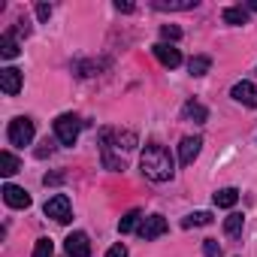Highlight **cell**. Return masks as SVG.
Here are the masks:
<instances>
[{
	"mask_svg": "<svg viewBox=\"0 0 257 257\" xmlns=\"http://www.w3.org/2000/svg\"><path fill=\"white\" fill-rule=\"evenodd\" d=\"M140 167H143V176L152 179V182H170L173 173H176V170H173L170 152H167L164 146H158V143H149V146H146Z\"/></svg>",
	"mask_w": 257,
	"mask_h": 257,
	"instance_id": "obj_1",
	"label": "cell"
},
{
	"mask_svg": "<svg viewBox=\"0 0 257 257\" xmlns=\"http://www.w3.org/2000/svg\"><path fill=\"white\" fill-rule=\"evenodd\" d=\"M79 131H82L79 115L64 112V115H58V118H55V137H58V143H61V146H76Z\"/></svg>",
	"mask_w": 257,
	"mask_h": 257,
	"instance_id": "obj_2",
	"label": "cell"
},
{
	"mask_svg": "<svg viewBox=\"0 0 257 257\" xmlns=\"http://www.w3.org/2000/svg\"><path fill=\"white\" fill-rule=\"evenodd\" d=\"M34 121L31 118H25V115H19V118H13L10 121V131H7V137H10V143L13 146H19V149H25V146H31L34 143Z\"/></svg>",
	"mask_w": 257,
	"mask_h": 257,
	"instance_id": "obj_3",
	"label": "cell"
},
{
	"mask_svg": "<svg viewBox=\"0 0 257 257\" xmlns=\"http://www.w3.org/2000/svg\"><path fill=\"white\" fill-rule=\"evenodd\" d=\"M43 212H46V218H55L58 224H70L73 221V206H70L67 194H55L52 200H46Z\"/></svg>",
	"mask_w": 257,
	"mask_h": 257,
	"instance_id": "obj_4",
	"label": "cell"
},
{
	"mask_svg": "<svg viewBox=\"0 0 257 257\" xmlns=\"http://www.w3.org/2000/svg\"><path fill=\"white\" fill-rule=\"evenodd\" d=\"M170 230V224H167V218L164 215H149V218H143V224H140V236L146 239V242H152V239H158V236H164Z\"/></svg>",
	"mask_w": 257,
	"mask_h": 257,
	"instance_id": "obj_5",
	"label": "cell"
},
{
	"mask_svg": "<svg viewBox=\"0 0 257 257\" xmlns=\"http://www.w3.org/2000/svg\"><path fill=\"white\" fill-rule=\"evenodd\" d=\"M64 248H67L70 257H91V242H88V236H85L82 230L70 233L67 242H64Z\"/></svg>",
	"mask_w": 257,
	"mask_h": 257,
	"instance_id": "obj_6",
	"label": "cell"
},
{
	"mask_svg": "<svg viewBox=\"0 0 257 257\" xmlns=\"http://www.w3.org/2000/svg\"><path fill=\"white\" fill-rule=\"evenodd\" d=\"M4 200H7V206H13V209H28L31 206V194L25 191V188H19V185H4Z\"/></svg>",
	"mask_w": 257,
	"mask_h": 257,
	"instance_id": "obj_7",
	"label": "cell"
},
{
	"mask_svg": "<svg viewBox=\"0 0 257 257\" xmlns=\"http://www.w3.org/2000/svg\"><path fill=\"white\" fill-rule=\"evenodd\" d=\"M152 52H155V58H158L164 67H170V70H176V67L182 64V52H179L176 46H170V43H158V46H152Z\"/></svg>",
	"mask_w": 257,
	"mask_h": 257,
	"instance_id": "obj_8",
	"label": "cell"
},
{
	"mask_svg": "<svg viewBox=\"0 0 257 257\" xmlns=\"http://www.w3.org/2000/svg\"><path fill=\"white\" fill-rule=\"evenodd\" d=\"M200 149H203V140H200V137H185L182 146H179V164H182V167H191V164L197 161Z\"/></svg>",
	"mask_w": 257,
	"mask_h": 257,
	"instance_id": "obj_9",
	"label": "cell"
},
{
	"mask_svg": "<svg viewBox=\"0 0 257 257\" xmlns=\"http://www.w3.org/2000/svg\"><path fill=\"white\" fill-rule=\"evenodd\" d=\"M0 88H4V94L16 97V94L22 91V70H16V67H4V70H0Z\"/></svg>",
	"mask_w": 257,
	"mask_h": 257,
	"instance_id": "obj_10",
	"label": "cell"
},
{
	"mask_svg": "<svg viewBox=\"0 0 257 257\" xmlns=\"http://www.w3.org/2000/svg\"><path fill=\"white\" fill-rule=\"evenodd\" d=\"M230 97H233L236 103H242V106H257V88H254L251 82H236V85L230 88Z\"/></svg>",
	"mask_w": 257,
	"mask_h": 257,
	"instance_id": "obj_11",
	"label": "cell"
},
{
	"mask_svg": "<svg viewBox=\"0 0 257 257\" xmlns=\"http://www.w3.org/2000/svg\"><path fill=\"white\" fill-rule=\"evenodd\" d=\"M182 118H185V121H194V124H206V121H209V109H206L203 103H197V100H188V103L182 106Z\"/></svg>",
	"mask_w": 257,
	"mask_h": 257,
	"instance_id": "obj_12",
	"label": "cell"
},
{
	"mask_svg": "<svg viewBox=\"0 0 257 257\" xmlns=\"http://www.w3.org/2000/svg\"><path fill=\"white\" fill-rule=\"evenodd\" d=\"M140 224H143V212H140V209H131L127 215H121L118 230H121V233H134V230H140Z\"/></svg>",
	"mask_w": 257,
	"mask_h": 257,
	"instance_id": "obj_13",
	"label": "cell"
},
{
	"mask_svg": "<svg viewBox=\"0 0 257 257\" xmlns=\"http://www.w3.org/2000/svg\"><path fill=\"white\" fill-rule=\"evenodd\" d=\"M0 55L4 58H19V40H16V31H7L4 37H0Z\"/></svg>",
	"mask_w": 257,
	"mask_h": 257,
	"instance_id": "obj_14",
	"label": "cell"
},
{
	"mask_svg": "<svg viewBox=\"0 0 257 257\" xmlns=\"http://www.w3.org/2000/svg\"><path fill=\"white\" fill-rule=\"evenodd\" d=\"M242 227H245V218H242L239 212H230V215L224 218V233H227L230 239H239V236H242Z\"/></svg>",
	"mask_w": 257,
	"mask_h": 257,
	"instance_id": "obj_15",
	"label": "cell"
},
{
	"mask_svg": "<svg viewBox=\"0 0 257 257\" xmlns=\"http://www.w3.org/2000/svg\"><path fill=\"white\" fill-rule=\"evenodd\" d=\"M212 200H215V206H218V209H233V206H236V200H239V191H236V188H221Z\"/></svg>",
	"mask_w": 257,
	"mask_h": 257,
	"instance_id": "obj_16",
	"label": "cell"
},
{
	"mask_svg": "<svg viewBox=\"0 0 257 257\" xmlns=\"http://www.w3.org/2000/svg\"><path fill=\"white\" fill-rule=\"evenodd\" d=\"M112 140H115V149H124V152L137 149V134L131 131H112Z\"/></svg>",
	"mask_w": 257,
	"mask_h": 257,
	"instance_id": "obj_17",
	"label": "cell"
},
{
	"mask_svg": "<svg viewBox=\"0 0 257 257\" xmlns=\"http://www.w3.org/2000/svg\"><path fill=\"white\" fill-rule=\"evenodd\" d=\"M188 70H191V76H206L212 70V58L209 55H194L188 61Z\"/></svg>",
	"mask_w": 257,
	"mask_h": 257,
	"instance_id": "obj_18",
	"label": "cell"
},
{
	"mask_svg": "<svg viewBox=\"0 0 257 257\" xmlns=\"http://www.w3.org/2000/svg\"><path fill=\"white\" fill-rule=\"evenodd\" d=\"M224 22L227 25H245L248 22V10L245 7H227L224 10Z\"/></svg>",
	"mask_w": 257,
	"mask_h": 257,
	"instance_id": "obj_19",
	"label": "cell"
},
{
	"mask_svg": "<svg viewBox=\"0 0 257 257\" xmlns=\"http://www.w3.org/2000/svg\"><path fill=\"white\" fill-rule=\"evenodd\" d=\"M0 173H4V176H16V173H19V158H16L13 152H4V155H0Z\"/></svg>",
	"mask_w": 257,
	"mask_h": 257,
	"instance_id": "obj_20",
	"label": "cell"
},
{
	"mask_svg": "<svg viewBox=\"0 0 257 257\" xmlns=\"http://www.w3.org/2000/svg\"><path fill=\"white\" fill-rule=\"evenodd\" d=\"M206 224H212V215H209V212H191V215L182 221V227H206Z\"/></svg>",
	"mask_w": 257,
	"mask_h": 257,
	"instance_id": "obj_21",
	"label": "cell"
},
{
	"mask_svg": "<svg viewBox=\"0 0 257 257\" xmlns=\"http://www.w3.org/2000/svg\"><path fill=\"white\" fill-rule=\"evenodd\" d=\"M52 251H55V242H52L49 236L37 239V245H34V257H52Z\"/></svg>",
	"mask_w": 257,
	"mask_h": 257,
	"instance_id": "obj_22",
	"label": "cell"
},
{
	"mask_svg": "<svg viewBox=\"0 0 257 257\" xmlns=\"http://www.w3.org/2000/svg\"><path fill=\"white\" fill-rule=\"evenodd\" d=\"M158 10H194L197 7V0H179V4H164V0H161V4H155Z\"/></svg>",
	"mask_w": 257,
	"mask_h": 257,
	"instance_id": "obj_23",
	"label": "cell"
},
{
	"mask_svg": "<svg viewBox=\"0 0 257 257\" xmlns=\"http://www.w3.org/2000/svg\"><path fill=\"white\" fill-rule=\"evenodd\" d=\"M203 254H206V257H221L218 239H203Z\"/></svg>",
	"mask_w": 257,
	"mask_h": 257,
	"instance_id": "obj_24",
	"label": "cell"
},
{
	"mask_svg": "<svg viewBox=\"0 0 257 257\" xmlns=\"http://www.w3.org/2000/svg\"><path fill=\"white\" fill-rule=\"evenodd\" d=\"M161 37H164V40H173V43H176V40H182V31H179L176 25H161Z\"/></svg>",
	"mask_w": 257,
	"mask_h": 257,
	"instance_id": "obj_25",
	"label": "cell"
},
{
	"mask_svg": "<svg viewBox=\"0 0 257 257\" xmlns=\"http://www.w3.org/2000/svg\"><path fill=\"white\" fill-rule=\"evenodd\" d=\"M37 16H40V22H49V16H52V7H49V4H37Z\"/></svg>",
	"mask_w": 257,
	"mask_h": 257,
	"instance_id": "obj_26",
	"label": "cell"
},
{
	"mask_svg": "<svg viewBox=\"0 0 257 257\" xmlns=\"http://www.w3.org/2000/svg\"><path fill=\"white\" fill-rule=\"evenodd\" d=\"M106 257H127V248H124V245L118 242V245H112V248L106 251Z\"/></svg>",
	"mask_w": 257,
	"mask_h": 257,
	"instance_id": "obj_27",
	"label": "cell"
},
{
	"mask_svg": "<svg viewBox=\"0 0 257 257\" xmlns=\"http://www.w3.org/2000/svg\"><path fill=\"white\" fill-rule=\"evenodd\" d=\"M115 10L118 13H134V4H121V0H115Z\"/></svg>",
	"mask_w": 257,
	"mask_h": 257,
	"instance_id": "obj_28",
	"label": "cell"
},
{
	"mask_svg": "<svg viewBox=\"0 0 257 257\" xmlns=\"http://www.w3.org/2000/svg\"><path fill=\"white\" fill-rule=\"evenodd\" d=\"M248 10H254V13H257V0H251V4H248Z\"/></svg>",
	"mask_w": 257,
	"mask_h": 257,
	"instance_id": "obj_29",
	"label": "cell"
}]
</instances>
